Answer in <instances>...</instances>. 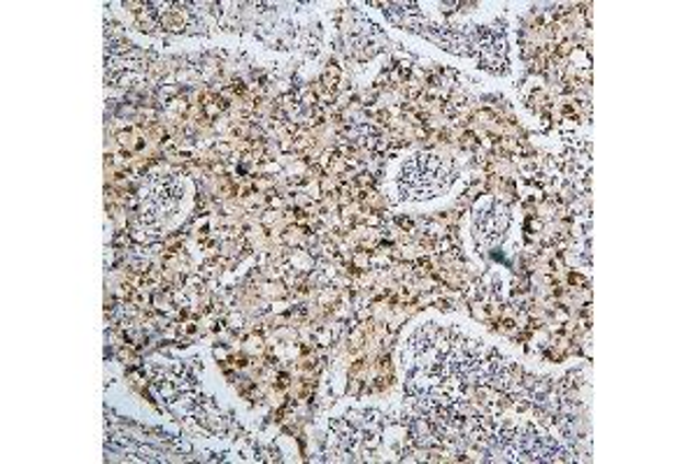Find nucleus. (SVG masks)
<instances>
[{"label":"nucleus","mask_w":698,"mask_h":464,"mask_svg":"<svg viewBox=\"0 0 698 464\" xmlns=\"http://www.w3.org/2000/svg\"><path fill=\"white\" fill-rule=\"evenodd\" d=\"M182 198V190L178 186V182L173 179H157L147 186V190H142V219H147L149 223H159L161 219H165L171 211L178 209V202Z\"/></svg>","instance_id":"f03ea898"},{"label":"nucleus","mask_w":698,"mask_h":464,"mask_svg":"<svg viewBox=\"0 0 698 464\" xmlns=\"http://www.w3.org/2000/svg\"><path fill=\"white\" fill-rule=\"evenodd\" d=\"M447 182H449V165L438 156L422 153V156H417L405 165L403 179H401V193L403 198L424 200L445 190Z\"/></svg>","instance_id":"f257e3e1"}]
</instances>
